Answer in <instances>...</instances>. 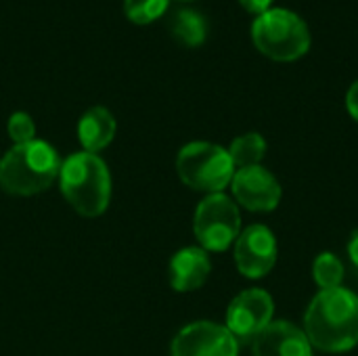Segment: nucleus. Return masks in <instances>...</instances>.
<instances>
[{
    "mask_svg": "<svg viewBox=\"0 0 358 356\" xmlns=\"http://www.w3.org/2000/svg\"><path fill=\"white\" fill-rule=\"evenodd\" d=\"M304 334L323 353H346L358 344V296L350 290H323L308 306Z\"/></svg>",
    "mask_w": 358,
    "mask_h": 356,
    "instance_id": "obj_1",
    "label": "nucleus"
},
{
    "mask_svg": "<svg viewBox=\"0 0 358 356\" xmlns=\"http://www.w3.org/2000/svg\"><path fill=\"white\" fill-rule=\"evenodd\" d=\"M61 193L67 204L86 218L101 216L111 199V176L107 164L88 151L69 155L59 170Z\"/></svg>",
    "mask_w": 358,
    "mask_h": 356,
    "instance_id": "obj_2",
    "label": "nucleus"
},
{
    "mask_svg": "<svg viewBox=\"0 0 358 356\" xmlns=\"http://www.w3.org/2000/svg\"><path fill=\"white\" fill-rule=\"evenodd\" d=\"M55 147L44 141L15 145L0 159V189L10 195H36L46 191L61 170Z\"/></svg>",
    "mask_w": 358,
    "mask_h": 356,
    "instance_id": "obj_3",
    "label": "nucleus"
},
{
    "mask_svg": "<svg viewBox=\"0 0 358 356\" xmlns=\"http://www.w3.org/2000/svg\"><path fill=\"white\" fill-rule=\"evenodd\" d=\"M260 52L275 61H294L310 48V31L302 17L287 8H268L252 27Z\"/></svg>",
    "mask_w": 358,
    "mask_h": 356,
    "instance_id": "obj_4",
    "label": "nucleus"
},
{
    "mask_svg": "<svg viewBox=\"0 0 358 356\" xmlns=\"http://www.w3.org/2000/svg\"><path fill=\"white\" fill-rule=\"evenodd\" d=\"M180 180L203 193H220L235 176V164L227 149L214 143H189L176 157Z\"/></svg>",
    "mask_w": 358,
    "mask_h": 356,
    "instance_id": "obj_5",
    "label": "nucleus"
},
{
    "mask_svg": "<svg viewBox=\"0 0 358 356\" xmlns=\"http://www.w3.org/2000/svg\"><path fill=\"white\" fill-rule=\"evenodd\" d=\"M241 220L239 210L222 193L208 195L195 210L193 231L201 250L206 252H224L239 237Z\"/></svg>",
    "mask_w": 358,
    "mask_h": 356,
    "instance_id": "obj_6",
    "label": "nucleus"
},
{
    "mask_svg": "<svg viewBox=\"0 0 358 356\" xmlns=\"http://www.w3.org/2000/svg\"><path fill=\"white\" fill-rule=\"evenodd\" d=\"M237 338L218 323L197 321L182 327L172 340V356H237Z\"/></svg>",
    "mask_w": 358,
    "mask_h": 356,
    "instance_id": "obj_7",
    "label": "nucleus"
},
{
    "mask_svg": "<svg viewBox=\"0 0 358 356\" xmlns=\"http://www.w3.org/2000/svg\"><path fill=\"white\" fill-rule=\"evenodd\" d=\"M273 298L264 290L241 292L227 311V329L237 340H254L273 323Z\"/></svg>",
    "mask_w": 358,
    "mask_h": 356,
    "instance_id": "obj_8",
    "label": "nucleus"
},
{
    "mask_svg": "<svg viewBox=\"0 0 358 356\" xmlns=\"http://www.w3.org/2000/svg\"><path fill=\"white\" fill-rule=\"evenodd\" d=\"M235 262L243 277L260 279L268 275L277 262V241L271 229L252 225L239 233L235 243Z\"/></svg>",
    "mask_w": 358,
    "mask_h": 356,
    "instance_id": "obj_9",
    "label": "nucleus"
},
{
    "mask_svg": "<svg viewBox=\"0 0 358 356\" xmlns=\"http://www.w3.org/2000/svg\"><path fill=\"white\" fill-rule=\"evenodd\" d=\"M231 185L235 199L250 212H271L281 201L279 180L262 166L239 168Z\"/></svg>",
    "mask_w": 358,
    "mask_h": 356,
    "instance_id": "obj_10",
    "label": "nucleus"
},
{
    "mask_svg": "<svg viewBox=\"0 0 358 356\" xmlns=\"http://www.w3.org/2000/svg\"><path fill=\"white\" fill-rule=\"evenodd\" d=\"M252 348L254 356H313L306 334L287 321L271 323L254 338Z\"/></svg>",
    "mask_w": 358,
    "mask_h": 356,
    "instance_id": "obj_11",
    "label": "nucleus"
},
{
    "mask_svg": "<svg viewBox=\"0 0 358 356\" xmlns=\"http://www.w3.org/2000/svg\"><path fill=\"white\" fill-rule=\"evenodd\" d=\"M212 271V262L201 248H182L170 260V285L176 292L199 290Z\"/></svg>",
    "mask_w": 358,
    "mask_h": 356,
    "instance_id": "obj_12",
    "label": "nucleus"
},
{
    "mask_svg": "<svg viewBox=\"0 0 358 356\" xmlns=\"http://www.w3.org/2000/svg\"><path fill=\"white\" fill-rule=\"evenodd\" d=\"M115 128H117L115 118L107 107H92L78 122L80 145L84 147V151L96 153L113 141Z\"/></svg>",
    "mask_w": 358,
    "mask_h": 356,
    "instance_id": "obj_13",
    "label": "nucleus"
},
{
    "mask_svg": "<svg viewBox=\"0 0 358 356\" xmlns=\"http://www.w3.org/2000/svg\"><path fill=\"white\" fill-rule=\"evenodd\" d=\"M170 29L182 44L197 46L206 40L208 23H206V17L201 13H197L195 8H178L172 15Z\"/></svg>",
    "mask_w": 358,
    "mask_h": 356,
    "instance_id": "obj_14",
    "label": "nucleus"
},
{
    "mask_svg": "<svg viewBox=\"0 0 358 356\" xmlns=\"http://www.w3.org/2000/svg\"><path fill=\"white\" fill-rule=\"evenodd\" d=\"M264 153H266V141L256 132H250V134L235 138L231 149H229V155L237 168L260 166Z\"/></svg>",
    "mask_w": 358,
    "mask_h": 356,
    "instance_id": "obj_15",
    "label": "nucleus"
},
{
    "mask_svg": "<svg viewBox=\"0 0 358 356\" xmlns=\"http://www.w3.org/2000/svg\"><path fill=\"white\" fill-rule=\"evenodd\" d=\"M313 277H315L317 285L321 287V292L336 290L344 281V264L336 254L323 252L317 256V260L313 264Z\"/></svg>",
    "mask_w": 358,
    "mask_h": 356,
    "instance_id": "obj_16",
    "label": "nucleus"
},
{
    "mask_svg": "<svg viewBox=\"0 0 358 356\" xmlns=\"http://www.w3.org/2000/svg\"><path fill=\"white\" fill-rule=\"evenodd\" d=\"M126 15L136 23H149L164 15L168 8V0H126L124 2Z\"/></svg>",
    "mask_w": 358,
    "mask_h": 356,
    "instance_id": "obj_17",
    "label": "nucleus"
},
{
    "mask_svg": "<svg viewBox=\"0 0 358 356\" xmlns=\"http://www.w3.org/2000/svg\"><path fill=\"white\" fill-rule=\"evenodd\" d=\"M8 136L15 145H25L36 141V124L25 111H17L8 118Z\"/></svg>",
    "mask_w": 358,
    "mask_h": 356,
    "instance_id": "obj_18",
    "label": "nucleus"
},
{
    "mask_svg": "<svg viewBox=\"0 0 358 356\" xmlns=\"http://www.w3.org/2000/svg\"><path fill=\"white\" fill-rule=\"evenodd\" d=\"M346 105H348V111H350V115L355 118L358 122V80L350 86V90H348V97H346Z\"/></svg>",
    "mask_w": 358,
    "mask_h": 356,
    "instance_id": "obj_19",
    "label": "nucleus"
},
{
    "mask_svg": "<svg viewBox=\"0 0 358 356\" xmlns=\"http://www.w3.org/2000/svg\"><path fill=\"white\" fill-rule=\"evenodd\" d=\"M248 10H252V13H264V10H268V6H271V2L273 0H239Z\"/></svg>",
    "mask_w": 358,
    "mask_h": 356,
    "instance_id": "obj_20",
    "label": "nucleus"
},
{
    "mask_svg": "<svg viewBox=\"0 0 358 356\" xmlns=\"http://www.w3.org/2000/svg\"><path fill=\"white\" fill-rule=\"evenodd\" d=\"M348 256H350L352 264L358 269V229L352 233V237L348 241Z\"/></svg>",
    "mask_w": 358,
    "mask_h": 356,
    "instance_id": "obj_21",
    "label": "nucleus"
}]
</instances>
